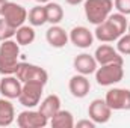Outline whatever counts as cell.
I'll return each instance as SVG.
<instances>
[{"instance_id":"cell-1","label":"cell","mask_w":130,"mask_h":128,"mask_svg":"<svg viewBox=\"0 0 130 128\" xmlns=\"http://www.w3.org/2000/svg\"><path fill=\"white\" fill-rule=\"evenodd\" d=\"M20 56V44L15 39H6L0 44V74L12 75L15 74Z\"/></svg>"},{"instance_id":"cell-2","label":"cell","mask_w":130,"mask_h":128,"mask_svg":"<svg viewBox=\"0 0 130 128\" xmlns=\"http://www.w3.org/2000/svg\"><path fill=\"white\" fill-rule=\"evenodd\" d=\"M112 9H113V0H85L83 2L85 17L94 26L106 21L107 17L112 14Z\"/></svg>"},{"instance_id":"cell-3","label":"cell","mask_w":130,"mask_h":128,"mask_svg":"<svg viewBox=\"0 0 130 128\" xmlns=\"http://www.w3.org/2000/svg\"><path fill=\"white\" fill-rule=\"evenodd\" d=\"M95 74V81L100 86H113L120 83L124 77L123 63H107L98 65Z\"/></svg>"},{"instance_id":"cell-4","label":"cell","mask_w":130,"mask_h":128,"mask_svg":"<svg viewBox=\"0 0 130 128\" xmlns=\"http://www.w3.org/2000/svg\"><path fill=\"white\" fill-rule=\"evenodd\" d=\"M14 75H17V78L21 83H26V81H41V83L47 84V81H48V72L42 66L27 63V62H18Z\"/></svg>"},{"instance_id":"cell-5","label":"cell","mask_w":130,"mask_h":128,"mask_svg":"<svg viewBox=\"0 0 130 128\" xmlns=\"http://www.w3.org/2000/svg\"><path fill=\"white\" fill-rule=\"evenodd\" d=\"M44 83L41 81H26L23 83L21 92L18 96V102L26 107V109H33L38 107V104L41 102V96L44 92Z\"/></svg>"},{"instance_id":"cell-6","label":"cell","mask_w":130,"mask_h":128,"mask_svg":"<svg viewBox=\"0 0 130 128\" xmlns=\"http://www.w3.org/2000/svg\"><path fill=\"white\" fill-rule=\"evenodd\" d=\"M27 11L24 6L15 3V2H8L5 6V11L2 14V18H5V21L8 24H11L14 29H18L20 26H23L27 21Z\"/></svg>"},{"instance_id":"cell-7","label":"cell","mask_w":130,"mask_h":128,"mask_svg":"<svg viewBox=\"0 0 130 128\" xmlns=\"http://www.w3.org/2000/svg\"><path fill=\"white\" fill-rule=\"evenodd\" d=\"M104 101L112 110H130V89L112 88L106 92Z\"/></svg>"},{"instance_id":"cell-8","label":"cell","mask_w":130,"mask_h":128,"mask_svg":"<svg viewBox=\"0 0 130 128\" xmlns=\"http://www.w3.org/2000/svg\"><path fill=\"white\" fill-rule=\"evenodd\" d=\"M48 118L44 116L39 110H23L17 116V125L20 128H44L48 125Z\"/></svg>"},{"instance_id":"cell-9","label":"cell","mask_w":130,"mask_h":128,"mask_svg":"<svg viewBox=\"0 0 130 128\" xmlns=\"http://www.w3.org/2000/svg\"><path fill=\"white\" fill-rule=\"evenodd\" d=\"M88 116L89 119H92L95 124H106L110 121L112 116V109L107 105V102L104 99H92L89 107H88Z\"/></svg>"},{"instance_id":"cell-10","label":"cell","mask_w":130,"mask_h":128,"mask_svg":"<svg viewBox=\"0 0 130 128\" xmlns=\"http://www.w3.org/2000/svg\"><path fill=\"white\" fill-rule=\"evenodd\" d=\"M94 57L98 65H107V63H124L123 56L118 53L117 48L109 45L107 42H103L100 47L95 48Z\"/></svg>"},{"instance_id":"cell-11","label":"cell","mask_w":130,"mask_h":128,"mask_svg":"<svg viewBox=\"0 0 130 128\" xmlns=\"http://www.w3.org/2000/svg\"><path fill=\"white\" fill-rule=\"evenodd\" d=\"M68 36H70L71 44L77 48H89L94 42V32H91L85 26L73 27L68 33Z\"/></svg>"},{"instance_id":"cell-12","label":"cell","mask_w":130,"mask_h":128,"mask_svg":"<svg viewBox=\"0 0 130 128\" xmlns=\"http://www.w3.org/2000/svg\"><path fill=\"white\" fill-rule=\"evenodd\" d=\"M23 83L17 78V75H3L0 78V94L9 99H18Z\"/></svg>"},{"instance_id":"cell-13","label":"cell","mask_w":130,"mask_h":128,"mask_svg":"<svg viewBox=\"0 0 130 128\" xmlns=\"http://www.w3.org/2000/svg\"><path fill=\"white\" fill-rule=\"evenodd\" d=\"M68 89L71 92V95L74 98H85V96L89 94L91 91V83H89V78L88 75H83V74H76L70 78L68 81Z\"/></svg>"},{"instance_id":"cell-14","label":"cell","mask_w":130,"mask_h":128,"mask_svg":"<svg viewBox=\"0 0 130 128\" xmlns=\"http://www.w3.org/2000/svg\"><path fill=\"white\" fill-rule=\"evenodd\" d=\"M73 66L74 69L79 72V74H83V75H89V74H94L98 68V63L94 57V54H89V53H80L74 57L73 60Z\"/></svg>"},{"instance_id":"cell-15","label":"cell","mask_w":130,"mask_h":128,"mask_svg":"<svg viewBox=\"0 0 130 128\" xmlns=\"http://www.w3.org/2000/svg\"><path fill=\"white\" fill-rule=\"evenodd\" d=\"M45 39L50 47L53 48H64L70 41V36L64 27L59 24H52V27L45 32Z\"/></svg>"},{"instance_id":"cell-16","label":"cell","mask_w":130,"mask_h":128,"mask_svg":"<svg viewBox=\"0 0 130 128\" xmlns=\"http://www.w3.org/2000/svg\"><path fill=\"white\" fill-rule=\"evenodd\" d=\"M120 36H121V33L115 29V26L109 20H106V21L97 24L95 26V30H94V38L98 39L100 42H113Z\"/></svg>"},{"instance_id":"cell-17","label":"cell","mask_w":130,"mask_h":128,"mask_svg":"<svg viewBox=\"0 0 130 128\" xmlns=\"http://www.w3.org/2000/svg\"><path fill=\"white\" fill-rule=\"evenodd\" d=\"M38 110H39L44 116H47L48 121H50V118L55 116V115L61 110V98L58 95H55V94L47 95L44 99H41V102L38 104Z\"/></svg>"},{"instance_id":"cell-18","label":"cell","mask_w":130,"mask_h":128,"mask_svg":"<svg viewBox=\"0 0 130 128\" xmlns=\"http://www.w3.org/2000/svg\"><path fill=\"white\" fill-rule=\"evenodd\" d=\"M15 121V109L9 98H0V127H9Z\"/></svg>"},{"instance_id":"cell-19","label":"cell","mask_w":130,"mask_h":128,"mask_svg":"<svg viewBox=\"0 0 130 128\" xmlns=\"http://www.w3.org/2000/svg\"><path fill=\"white\" fill-rule=\"evenodd\" d=\"M50 125L53 128H73L74 127V116L70 110H59L55 116L50 118Z\"/></svg>"},{"instance_id":"cell-20","label":"cell","mask_w":130,"mask_h":128,"mask_svg":"<svg viewBox=\"0 0 130 128\" xmlns=\"http://www.w3.org/2000/svg\"><path fill=\"white\" fill-rule=\"evenodd\" d=\"M45 14H47V23L50 24H59L64 20V8L56 2H48L44 5Z\"/></svg>"},{"instance_id":"cell-21","label":"cell","mask_w":130,"mask_h":128,"mask_svg":"<svg viewBox=\"0 0 130 128\" xmlns=\"http://www.w3.org/2000/svg\"><path fill=\"white\" fill-rule=\"evenodd\" d=\"M35 38H36V33H35L33 26H30V24L29 26L23 24L15 32V41L20 44V47L21 45H30L33 41H35Z\"/></svg>"},{"instance_id":"cell-22","label":"cell","mask_w":130,"mask_h":128,"mask_svg":"<svg viewBox=\"0 0 130 128\" xmlns=\"http://www.w3.org/2000/svg\"><path fill=\"white\" fill-rule=\"evenodd\" d=\"M27 20H29V24L33 27H38V26H42L47 23V14H45V6L44 5H36L33 6L32 9L29 11L27 14Z\"/></svg>"},{"instance_id":"cell-23","label":"cell","mask_w":130,"mask_h":128,"mask_svg":"<svg viewBox=\"0 0 130 128\" xmlns=\"http://www.w3.org/2000/svg\"><path fill=\"white\" fill-rule=\"evenodd\" d=\"M127 15H124V14H120V12H115V14H110L109 17H107V20L115 26V29L118 30V32L121 33H126L127 32V26H129V21H127V18H126Z\"/></svg>"},{"instance_id":"cell-24","label":"cell","mask_w":130,"mask_h":128,"mask_svg":"<svg viewBox=\"0 0 130 128\" xmlns=\"http://www.w3.org/2000/svg\"><path fill=\"white\" fill-rule=\"evenodd\" d=\"M117 50L121 56H129L130 54V33H123L117 39Z\"/></svg>"},{"instance_id":"cell-25","label":"cell","mask_w":130,"mask_h":128,"mask_svg":"<svg viewBox=\"0 0 130 128\" xmlns=\"http://www.w3.org/2000/svg\"><path fill=\"white\" fill-rule=\"evenodd\" d=\"M15 32H17V29H14L11 24H8L5 21V18H0V42L15 38Z\"/></svg>"},{"instance_id":"cell-26","label":"cell","mask_w":130,"mask_h":128,"mask_svg":"<svg viewBox=\"0 0 130 128\" xmlns=\"http://www.w3.org/2000/svg\"><path fill=\"white\" fill-rule=\"evenodd\" d=\"M113 6L120 14L130 15V0H113Z\"/></svg>"},{"instance_id":"cell-27","label":"cell","mask_w":130,"mask_h":128,"mask_svg":"<svg viewBox=\"0 0 130 128\" xmlns=\"http://www.w3.org/2000/svg\"><path fill=\"white\" fill-rule=\"evenodd\" d=\"M97 125L92 119H82V121H77L76 124H74V127L77 128H94Z\"/></svg>"},{"instance_id":"cell-28","label":"cell","mask_w":130,"mask_h":128,"mask_svg":"<svg viewBox=\"0 0 130 128\" xmlns=\"http://www.w3.org/2000/svg\"><path fill=\"white\" fill-rule=\"evenodd\" d=\"M85 0H65V3H68V5H71V6H77V5H80V3H83Z\"/></svg>"},{"instance_id":"cell-29","label":"cell","mask_w":130,"mask_h":128,"mask_svg":"<svg viewBox=\"0 0 130 128\" xmlns=\"http://www.w3.org/2000/svg\"><path fill=\"white\" fill-rule=\"evenodd\" d=\"M6 3H8V0H0V17H2V14H3V11H5Z\"/></svg>"},{"instance_id":"cell-30","label":"cell","mask_w":130,"mask_h":128,"mask_svg":"<svg viewBox=\"0 0 130 128\" xmlns=\"http://www.w3.org/2000/svg\"><path fill=\"white\" fill-rule=\"evenodd\" d=\"M36 2H38V3H41V5H42V3H48V2H52V0H36Z\"/></svg>"},{"instance_id":"cell-31","label":"cell","mask_w":130,"mask_h":128,"mask_svg":"<svg viewBox=\"0 0 130 128\" xmlns=\"http://www.w3.org/2000/svg\"><path fill=\"white\" fill-rule=\"evenodd\" d=\"M127 32L130 33V23H129V26H127Z\"/></svg>"},{"instance_id":"cell-32","label":"cell","mask_w":130,"mask_h":128,"mask_svg":"<svg viewBox=\"0 0 130 128\" xmlns=\"http://www.w3.org/2000/svg\"><path fill=\"white\" fill-rule=\"evenodd\" d=\"M27 2H29V0H27Z\"/></svg>"}]
</instances>
